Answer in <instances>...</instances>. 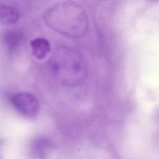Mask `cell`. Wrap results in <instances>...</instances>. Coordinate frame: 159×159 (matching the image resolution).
I'll use <instances>...</instances> for the list:
<instances>
[{"label":"cell","mask_w":159,"mask_h":159,"mask_svg":"<svg viewBox=\"0 0 159 159\" xmlns=\"http://www.w3.org/2000/svg\"><path fill=\"white\" fill-rule=\"evenodd\" d=\"M19 17L17 9L11 6L1 5L0 9V20L5 24H12L16 23Z\"/></svg>","instance_id":"cell-5"},{"label":"cell","mask_w":159,"mask_h":159,"mask_svg":"<svg viewBox=\"0 0 159 159\" xmlns=\"http://www.w3.org/2000/svg\"><path fill=\"white\" fill-rule=\"evenodd\" d=\"M45 24L63 35L79 38L86 33L88 19L86 13L78 4L70 0L60 1L44 14Z\"/></svg>","instance_id":"cell-1"},{"label":"cell","mask_w":159,"mask_h":159,"mask_svg":"<svg viewBox=\"0 0 159 159\" xmlns=\"http://www.w3.org/2000/svg\"><path fill=\"white\" fill-rule=\"evenodd\" d=\"M49 67L53 76L66 86L81 84L87 75L84 61L76 50L61 47L55 50L49 60Z\"/></svg>","instance_id":"cell-2"},{"label":"cell","mask_w":159,"mask_h":159,"mask_svg":"<svg viewBox=\"0 0 159 159\" xmlns=\"http://www.w3.org/2000/svg\"><path fill=\"white\" fill-rule=\"evenodd\" d=\"M20 37L16 32H9L6 35V41L10 48H14L20 42Z\"/></svg>","instance_id":"cell-7"},{"label":"cell","mask_w":159,"mask_h":159,"mask_svg":"<svg viewBox=\"0 0 159 159\" xmlns=\"http://www.w3.org/2000/svg\"><path fill=\"white\" fill-rule=\"evenodd\" d=\"M11 102L14 108L25 116L34 117L39 112V102L31 93L27 92L16 93L11 97Z\"/></svg>","instance_id":"cell-3"},{"label":"cell","mask_w":159,"mask_h":159,"mask_svg":"<svg viewBox=\"0 0 159 159\" xmlns=\"http://www.w3.org/2000/svg\"><path fill=\"white\" fill-rule=\"evenodd\" d=\"M30 47L33 55L39 60L45 58L50 51V42L43 37L34 39L30 42Z\"/></svg>","instance_id":"cell-4"},{"label":"cell","mask_w":159,"mask_h":159,"mask_svg":"<svg viewBox=\"0 0 159 159\" xmlns=\"http://www.w3.org/2000/svg\"><path fill=\"white\" fill-rule=\"evenodd\" d=\"M50 147V142L45 138L39 137L36 139L32 143V150L34 153L40 157L41 155L45 154Z\"/></svg>","instance_id":"cell-6"}]
</instances>
